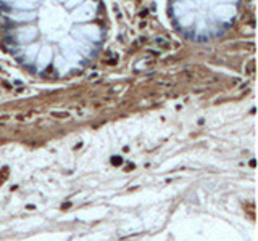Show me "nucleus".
<instances>
[{
  "label": "nucleus",
  "instance_id": "nucleus-1",
  "mask_svg": "<svg viewBox=\"0 0 258 241\" xmlns=\"http://www.w3.org/2000/svg\"><path fill=\"white\" fill-rule=\"evenodd\" d=\"M153 42H155V45H158L160 48H168L169 47V42H168L166 39H163V37H155Z\"/></svg>",
  "mask_w": 258,
  "mask_h": 241
},
{
  "label": "nucleus",
  "instance_id": "nucleus-3",
  "mask_svg": "<svg viewBox=\"0 0 258 241\" xmlns=\"http://www.w3.org/2000/svg\"><path fill=\"white\" fill-rule=\"evenodd\" d=\"M112 161H113V164H116V166H119V164H121V159H119V158H113Z\"/></svg>",
  "mask_w": 258,
  "mask_h": 241
},
{
  "label": "nucleus",
  "instance_id": "nucleus-2",
  "mask_svg": "<svg viewBox=\"0 0 258 241\" xmlns=\"http://www.w3.org/2000/svg\"><path fill=\"white\" fill-rule=\"evenodd\" d=\"M253 68H255V61L252 60L250 63H248V66H247V69H248V74H252L253 72Z\"/></svg>",
  "mask_w": 258,
  "mask_h": 241
}]
</instances>
